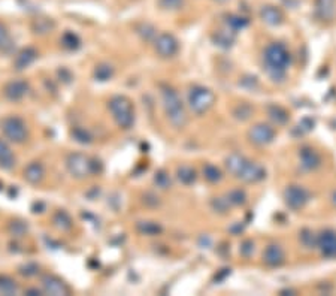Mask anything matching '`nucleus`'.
I'll return each mask as SVG.
<instances>
[{
	"label": "nucleus",
	"instance_id": "obj_28",
	"mask_svg": "<svg viewBox=\"0 0 336 296\" xmlns=\"http://www.w3.org/2000/svg\"><path fill=\"white\" fill-rule=\"evenodd\" d=\"M61 44H63L64 48L76 49L79 48L81 41H79V38H78L75 33H72V32H66V33L63 35V38H61Z\"/></svg>",
	"mask_w": 336,
	"mask_h": 296
},
{
	"label": "nucleus",
	"instance_id": "obj_27",
	"mask_svg": "<svg viewBox=\"0 0 336 296\" xmlns=\"http://www.w3.org/2000/svg\"><path fill=\"white\" fill-rule=\"evenodd\" d=\"M12 49V39L5 24L0 23V51L9 52Z\"/></svg>",
	"mask_w": 336,
	"mask_h": 296
},
{
	"label": "nucleus",
	"instance_id": "obj_16",
	"mask_svg": "<svg viewBox=\"0 0 336 296\" xmlns=\"http://www.w3.org/2000/svg\"><path fill=\"white\" fill-rule=\"evenodd\" d=\"M315 12L324 21L333 20L336 15V0H315Z\"/></svg>",
	"mask_w": 336,
	"mask_h": 296
},
{
	"label": "nucleus",
	"instance_id": "obj_1",
	"mask_svg": "<svg viewBox=\"0 0 336 296\" xmlns=\"http://www.w3.org/2000/svg\"><path fill=\"white\" fill-rule=\"evenodd\" d=\"M226 166H227V171L233 177L239 178L245 183H256L262 180L265 175L263 169L257 163L249 162L246 157H243L238 153H233L226 159Z\"/></svg>",
	"mask_w": 336,
	"mask_h": 296
},
{
	"label": "nucleus",
	"instance_id": "obj_38",
	"mask_svg": "<svg viewBox=\"0 0 336 296\" xmlns=\"http://www.w3.org/2000/svg\"><path fill=\"white\" fill-rule=\"evenodd\" d=\"M215 2H217V3H226L227 0H215Z\"/></svg>",
	"mask_w": 336,
	"mask_h": 296
},
{
	"label": "nucleus",
	"instance_id": "obj_36",
	"mask_svg": "<svg viewBox=\"0 0 336 296\" xmlns=\"http://www.w3.org/2000/svg\"><path fill=\"white\" fill-rule=\"evenodd\" d=\"M227 24H230L232 29L238 30V29H242V27L246 24V21H245L242 17H230V18L227 20Z\"/></svg>",
	"mask_w": 336,
	"mask_h": 296
},
{
	"label": "nucleus",
	"instance_id": "obj_3",
	"mask_svg": "<svg viewBox=\"0 0 336 296\" xmlns=\"http://www.w3.org/2000/svg\"><path fill=\"white\" fill-rule=\"evenodd\" d=\"M263 61L269 75L277 80L286 73V69L290 64V52L283 44H271L265 49Z\"/></svg>",
	"mask_w": 336,
	"mask_h": 296
},
{
	"label": "nucleus",
	"instance_id": "obj_23",
	"mask_svg": "<svg viewBox=\"0 0 336 296\" xmlns=\"http://www.w3.org/2000/svg\"><path fill=\"white\" fill-rule=\"evenodd\" d=\"M0 292L5 295H15L18 292V286L12 278L2 275L0 277Z\"/></svg>",
	"mask_w": 336,
	"mask_h": 296
},
{
	"label": "nucleus",
	"instance_id": "obj_25",
	"mask_svg": "<svg viewBox=\"0 0 336 296\" xmlns=\"http://www.w3.org/2000/svg\"><path fill=\"white\" fill-rule=\"evenodd\" d=\"M178 180H180L183 184H186V186L193 184L194 180H196V172L193 171L190 166H181V168L178 169Z\"/></svg>",
	"mask_w": 336,
	"mask_h": 296
},
{
	"label": "nucleus",
	"instance_id": "obj_21",
	"mask_svg": "<svg viewBox=\"0 0 336 296\" xmlns=\"http://www.w3.org/2000/svg\"><path fill=\"white\" fill-rule=\"evenodd\" d=\"M300 162L306 169H315L320 165V157L314 150H303L300 154Z\"/></svg>",
	"mask_w": 336,
	"mask_h": 296
},
{
	"label": "nucleus",
	"instance_id": "obj_6",
	"mask_svg": "<svg viewBox=\"0 0 336 296\" xmlns=\"http://www.w3.org/2000/svg\"><path fill=\"white\" fill-rule=\"evenodd\" d=\"M214 102H215V95L209 89H205L202 86H194L189 92L190 109L197 115H202L208 109H211Z\"/></svg>",
	"mask_w": 336,
	"mask_h": 296
},
{
	"label": "nucleus",
	"instance_id": "obj_2",
	"mask_svg": "<svg viewBox=\"0 0 336 296\" xmlns=\"http://www.w3.org/2000/svg\"><path fill=\"white\" fill-rule=\"evenodd\" d=\"M161 100H163V108H164L169 123L175 129L186 127L189 118H187V112L184 109V105L178 96V93L172 87H163L161 89Z\"/></svg>",
	"mask_w": 336,
	"mask_h": 296
},
{
	"label": "nucleus",
	"instance_id": "obj_18",
	"mask_svg": "<svg viewBox=\"0 0 336 296\" xmlns=\"http://www.w3.org/2000/svg\"><path fill=\"white\" fill-rule=\"evenodd\" d=\"M15 166V156L9 145L0 139V168L5 171H11Z\"/></svg>",
	"mask_w": 336,
	"mask_h": 296
},
{
	"label": "nucleus",
	"instance_id": "obj_32",
	"mask_svg": "<svg viewBox=\"0 0 336 296\" xmlns=\"http://www.w3.org/2000/svg\"><path fill=\"white\" fill-rule=\"evenodd\" d=\"M154 183L157 184V187L164 190V189H167L171 186V178H169V175L164 171H158L155 174V177H154Z\"/></svg>",
	"mask_w": 336,
	"mask_h": 296
},
{
	"label": "nucleus",
	"instance_id": "obj_30",
	"mask_svg": "<svg viewBox=\"0 0 336 296\" xmlns=\"http://www.w3.org/2000/svg\"><path fill=\"white\" fill-rule=\"evenodd\" d=\"M72 136L75 138V141H78L81 144H90L92 142V135L86 129H81V127H75L72 130Z\"/></svg>",
	"mask_w": 336,
	"mask_h": 296
},
{
	"label": "nucleus",
	"instance_id": "obj_17",
	"mask_svg": "<svg viewBox=\"0 0 336 296\" xmlns=\"http://www.w3.org/2000/svg\"><path fill=\"white\" fill-rule=\"evenodd\" d=\"M263 259H265V263L269 265V266H278L284 262V253L281 250L280 246H269L266 248L265 254H263Z\"/></svg>",
	"mask_w": 336,
	"mask_h": 296
},
{
	"label": "nucleus",
	"instance_id": "obj_35",
	"mask_svg": "<svg viewBox=\"0 0 336 296\" xmlns=\"http://www.w3.org/2000/svg\"><path fill=\"white\" fill-rule=\"evenodd\" d=\"M229 202H230V203H235V205L243 203V202H245V195H243V192H240V190L232 192V193L229 195Z\"/></svg>",
	"mask_w": 336,
	"mask_h": 296
},
{
	"label": "nucleus",
	"instance_id": "obj_12",
	"mask_svg": "<svg viewBox=\"0 0 336 296\" xmlns=\"http://www.w3.org/2000/svg\"><path fill=\"white\" fill-rule=\"evenodd\" d=\"M45 178V168L41 162H32L24 169V180L30 184H41Z\"/></svg>",
	"mask_w": 336,
	"mask_h": 296
},
{
	"label": "nucleus",
	"instance_id": "obj_37",
	"mask_svg": "<svg viewBox=\"0 0 336 296\" xmlns=\"http://www.w3.org/2000/svg\"><path fill=\"white\" fill-rule=\"evenodd\" d=\"M27 295H41V292L36 289H30V290H27Z\"/></svg>",
	"mask_w": 336,
	"mask_h": 296
},
{
	"label": "nucleus",
	"instance_id": "obj_11",
	"mask_svg": "<svg viewBox=\"0 0 336 296\" xmlns=\"http://www.w3.org/2000/svg\"><path fill=\"white\" fill-rule=\"evenodd\" d=\"M274 129L268 124H256L251 130H249V139L251 142H254L256 145H266L274 139Z\"/></svg>",
	"mask_w": 336,
	"mask_h": 296
},
{
	"label": "nucleus",
	"instance_id": "obj_4",
	"mask_svg": "<svg viewBox=\"0 0 336 296\" xmlns=\"http://www.w3.org/2000/svg\"><path fill=\"white\" fill-rule=\"evenodd\" d=\"M109 111L115 120V123L121 129H130L135 123V111L130 99L126 96H114L109 100Z\"/></svg>",
	"mask_w": 336,
	"mask_h": 296
},
{
	"label": "nucleus",
	"instance_id": "obj_13",
	"mask_svg": "<svg viewBox=\"0 0 336 296\" xmlns=\"http://www.w3.org/2000/svg\"><path fill=\"white\" fill-rule=\"evenodd\" d=\"M306 200H308L306 190L299 186H291L290 189L286 190V202L294 209L302 208L306 203Z\"/></svg>",
	"mask_w": 336,
	"mask_h": 296
},
{
	"label": "nucleus",
	"instance_id": "obj_22",
	"mask_svg": "<svg viewBox=\"0 0 336 296\" xmlns=\"http://www.w3.org/2000/svg\"><path fill=\"white\" fill-rule=\"evenodd\" d=\"M32 27H33V30H35V33L45 35V33H48V32H51V30L54 29V23H52V20H49V18H36V20L33 21Z\"/></svg>",
	"mask_w": 336,
	"mask_h": 296
},
{
	"label": "nucleus",
	"instance_id": "obj_34",
	"mask_svg": "<svg viewBox=\"0 0 336 296\" xmlns=\"http://www.w3.org/2000/svg\"><path fill=\"white\" fill-rule=\"evenodd\" d=\"M139 35L144 38L145 41H151V39H155V30H154V27L152 26H149V24H142L141 27H139Z\"/></svg>",
	"mask_w": 336,
	"mask_h": 296
},
{
	"label": "nucleus",
	"instance_id": "obj_5",
	"mask_svg": "<svg viewBox=\"0 0 336 296\" xmlns=\"http://www.w3.org/2000/svg\"><path fill=\"white\" fill-rule=\"evenodd\" d=\"M66 168L73 178L84 180L93 175V159L82 153H72L66 159Z\"/></svg>",
	"mask_w": 336,
	"mask_h": 296
},
{
	"label": "nucleus",
	"instance_id": "obj_10",
	"mask_svg": "<svg viewBox=\"0 0 336 296\" xmlns=\"http://www.w3.org/2000/svg\"><path fill=\"white\" fill-rule=\"evenodd\" d=\"M42 287L47 295L52 296H66L69 295V287L63 280H60L55 275H45L42 278Z\"/></svg>",
	"mask_w": 336,
	"mask_h": 296
},
{
	"label": "nucleus",
	"instance_id": "obj_24",
	"mask_svg": "<svg viewBox=\"0 0 336 296\" xmlns=\"http://www.w3.org/2000/svg\"><path fill=\"white\" fill-rule=\"evenodd\" d=\"M136 228H138V231H139L141 234L149 235V237L157 235V234L161 232V228H160L157 223H154V221H139V223L136 225Z\"/></svg>",
	"mask_w": 336,
	"mask_h": 296
},
{
	"label": "nucleus",
	"instance_id": "obj_9",
	"mask_svg": "<svg viewBox=\"0 0 336 296\" xmlns=\"http://www.w3.org/2000/svg\"><path fill=\"white\" fill-rule=\"evenodd\" d=\"M5 98L11 102H18L24 99L29 93V84L24 80H12L3 89Z\"/></svg>",
	"mask_w": 336,
	"mask_h": 296
},
{
	"label": "nucleus",
	"instance_id": "obj_31",
	"mask_svg": "<svg viewBox=\"0 0 336 296\" xmlns=\"http://www.w3.org/2000/svg\"><path fill=\"white\" fill-rule=\"evenodd\" d=\"M158 6L164 11H178L184 6V0H158Z\"/></svg>",
	"mask_w": 336,
	"mask_h": 296
},
{
	"label": "nucleus",
	"instance_id": "obj_29",
	"mask_svg": "<svg viewBox=\"0 0 336 296\" xmlns=\"http://www.w3.org/2000/svg\"><path fill=\"white\" fill-rule=\"evenodd\" d=\"M203 175H205V178H206L209 183H217V181L221 180V172H220V169H218L217 166H214V165L205 166Z\"/></svg>",
	"mask_w": 336,
	"mask_h": 296
},
{
	"label": "nucleus",
	"instance_id": "obj_33",
	"mask_svg": "<svg viewBox=\"0 0 336 296\" xmlns=\"http://www.w3.org/2000/svg\"><path fill=\"white\" fill-rule=\"evenodd\" d=\"M8 229L12 237H23L27 231V226L23 221H12V223H9Z\"/></svg>",
	"mask_w": 336,
	"mask_h": 296
},
{
	"label": "nucleus",
	"instance_id": "obj_20",
	"mask_svg": "<svg viewBox=\"0 0 336 296\" xmlns=\"http://www.w3.org/2000/svg\"><path fill=\"white\" fill-rule=\"evenodd\" d=\"M52 223L60 231H69V229H72V225H73L70 215L66 211H57L52 217Z\"/></svg>",
	"mask_w": 336,
	"mask_h": 296
},
{
	"label": "nucleus",
	"instance_id": "obj_26",
	"mask_svg": "<svg viewBox=\"0 0 336 296\" xmlns=\"http://www.w3.org/2000/svg\"><path fill=\"white\" fill-rule=\"evenodd\" d=\"M112 75H114L112 66L105 64V63L99 64L96 67V70H95V78H96L97 81H108V80L112 78Z\"/></svg>",
	"mask_w": 336,
	"mask_h": 296
},
{
	"label": "nucleus",
	"instance_id": "obj_19",
	"mask_svg": "<svg viewBox=\"0 0 336 296\" xmlns=\"http://www.w3.org/2000/svg\"><path fill=\"white\" fill-rule=\"evenodd\" d=\"M320 248L323 251V254L326 256H336V234L332 231H327L321 235L320 241Z\"/></svg>",
	"mask_w": 336,
	"mask_h": 296
},
{
	"label": "nucleus",
	"instance_id": "obj_14",
	"mask_svg": "<svg viewBox=\"0 0 336 296\" xmlns=\"http://www.w3.org/2000/svg\"><path fill=\"white\" fill-rule=\"evenodd\" d=\"M38 58V51L35 48H32V47H29V48H24L21 49L18 54H17V57H15V60H14V64H15V69L17 70H23V69H27L35 60Z\"/></svg>",
	"mask_w": 336,
	"mask_h": 296
},
{
	"label": "nucleus",
	"instance_id": "obj_15",
	"mask_svg": "<svg viewBox=\"0 0 336 296\" xmlns=\"http://www.w3.org/2000/svg\"><path fill=\"white\" fill-rule=\"evenodd\" d=\"M260 17L262 20L269 24V26H278L283 23L284 20V15L283 12L277 8V6H272V5H266L260 9Z\"/></svg>",
	"mask_w": 336,
	"mask_h": 296
},
{
	"label": "nucleus",
	"instance_id": "obj_8",
	"mask_svg": "<svg viewBox=\"0 0 336 296\" xmlns=\"http://www.w3.org/2000/svg\"><path fill=\"white\" fill-rule=\"evenodd\" d=\"M154 48L160 57L169 58L178 52V41L171 33H160L154 39Z\"/></svg>",
	"mask_w": 336,
	"mask_h": 296
},
{
	"label": "nucleus",
	"instance_id": "obj_7",
	"mask_svg": "<svg viewBox=\"0 0 336 296\" xmlns=\"http://www.w3.org/2000/svg\"><path fill=\"white\" fill-rule=\"evenodd\" d=\"M2 130L5 136L14 144H23L27 141V136H29L26 123L20 117H15V115L6 117L2 121Z\"/></svg>",
	"mask_w": 336,
	"mask_h": 296
}]
</instances>
